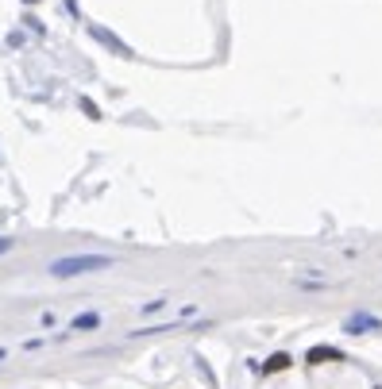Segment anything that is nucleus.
<instances>
[{
	"mask_svg": "<svg viewBox=\"0 0 382 389\" xmlns=\"http://www.w3.org/2000/svg\"><path fill=\"white\" fill-rule=\"evenodd\" d=\"M97 324H101L97 312H81V316H74V328H97Z\"/></svg>",
	"mask_w": 382,
	"mask_h": 389,
	"instance_id": "7ed1b4c3",
	"label": "nucleus"
},
{
	"mask_svg": "<svg viewBox=\"0 0 382 389\" xmlns=\"http://www.w3.org/2000/svg\"><path fill=\"white\" fill-rule=\"evenodd\" d=\"M367 328H382L378 316H367V312H359V316L347 320V332H367Z\"/></svg>",
	"mask_w": 382,
	"mask_h": 389,
	"instance_id": "f03ea898",
	"label": "nucleus"
},
{
	"mask_svg": "<svg viewBox=\"0 0 382 389\" xmlns=\"http://www.w3.org/2000/svg\"><path fill=\"white\" fill-rule=\"evenodd\" d=\"M282 366H290V359H286V354H274V359L266 362V370H282Z\"/></svg>",
	"mask_w": 382,
	"mask_h": 389,
	"instance_id": "20e7f679",
	"label": "nucleus"
},
{
	"mask_svg": "<svg viewBox=\"0 0 382 389\" xmlns=\"http://www.w3.org/2000/svg\"><path fill=\"white\" fill-rule=\"evenodd\" d=\"M109 266H112V254H66V259L51 262V274L78 278V274H89V270H109Z\"/></svg>",
	"mask_w": 382,
	"mask_h": 389,
	"instance_id": "f257e3e1",
	"label": "nucleus"
},
{
	"mask_svg": "<svg viewBox=\"0 0 382 389\" xmlns=\"http://www.w3.org/2000/svg\"><path fill=\"white\" fill-rule=\"evenodd\" d=\"M8 247H12V239H0V254H4V251H8Z\"/></svg>",
	"mask_w": 382,
	"mask_h": 389,
	"instance_id": "39448f33",
	"label": "nucleus"
}]
</instances>
